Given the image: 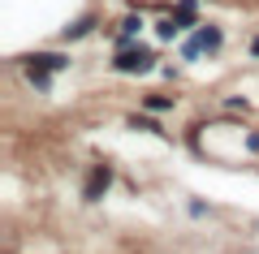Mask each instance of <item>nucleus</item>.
Masks as SVG:
<instances>
[{
    "instance_id": "obj_1",
    "label": "nucleus",
    "mask_w": 259,
    "mask_h": 254,
    "mask_svg": "<svg viewBox=\"0 0 259 254\" xmlns=\"http://www.w3.org/2000/svg\"><path fill=\"white\" fill-rule=\"evenodd\" d=\"M151 61H156L151 47H121V56L112 61V69H117V73H147Z\"/></svg>"
},
{
    "instance_id": "obj_2",
    "label": "nucleus",
    "mask_w": 259,
    "mask_h": 254,
    "mask_svg": "<svg viewBox=\"0 0 259 254\" xmlns=\"http://www.w3.org/2000/svg\"><path fill=\"white\" fill-rule=\"evenodd\" d=\"M108 185H112V168H108V164H95V173L87 177V190H82V198H87V202H95L104 190H108Z\"/></svg>"
},
{
    "instance_id": "obj_3",
    "label": "nucleus",
    "mask_w": 259,
    "mask_h": 254,
    "mask_svg": "<svg viewBox=\"0 0 259 254\" xmlns=\"http://www.w3.org/2000/svg\"><path fill=\"white\" fill-rule=\"evenodd\" d=\"M26 69H69V56L61 52H35V56H22Z\"/></svg>"
},
{
    "instance_id": "obj_4",
    "label": "nucleus",
    "mask_w": 259,
    "mask_h": 254,
    "mask_svg": "<svg viewBox=\"0 0 259 254\" xmlns=\"http://www.w3.org/2000/svg\"><path fill=\"white\" fill-rule=\"evenodd\" d=\"M194 18H199V9H194V0H177V9H173V22L177 26H194Z\"/></svg>"
},
{
    "instance_id": "obj_5",
    "label": "nucleus",
    "mask_w": 259,
    "mask_h": 254,
    "mask_svg": "<svg viewBox=\"0 0 259 254\" xmlns=\"http://www.w3.org/2000/svg\"><path fill=\"white\" fill-rule=\"evenodd\" d=\"M199 43H203V52H216V47H221V26H199Z\"/></svg>"
},
{
    "instance_id": "obj_6",
    "label": "nucleus",
    "mask_w": 259,
    "mask_h": 254,
    "mask_svg": "<svg viewBox=\"0 0 259 254\" xmlns=\"http://www.w3.org/2000/svg\"><path fill=\"white\" fill-rule=\"evenodd\" d=\"M91 26H95V18H82V22H74V26H65V35H61V39H65V43H69V39H82Z\"/></svg>"
},
{
    "instance_id": "obj_7",
    "label": "nucleus",
    "mask_w": 259,
    "mask_h": 254,
    "mask_svg": "<svg viewBox=\"0 0 259 254\" xmlns=\"http://www.w3.org/2000/svg\"><path fill=\"white\" fill-rule=\"evenodd\" d=\"M156 35H160V39H177V35H182V26H177L173 18H164V22L156 26Z\"/></svg>"
},
{
    "instance_id": "obj_8",
    "label": "nucleus",
    "mask_w": 259,
    "mask_h": 254,
    "mask_svg": "<svg viewBox=\"0 0 259 254\" xmlns=\"http://www.w3.org/2000/svg\"><path fill=\"white\" fill-rule=\"evenodd\" d=\"M147 108H151V112H164V108H173V99H168V95H151Z\"/></svg>"
},
{
    "instance_id": "obj_9",
    "label": "nucleus",
    "mask_w": 259,
    "mask_h": 254,
    "mask_svg": "<svg viewBox=\"0 0 259 254\" xmlns=\"http://www.w3.org/2000/svg\"><path fill=\"white\" fill-rule=\"evenodd\" d=\"M199 52H203V43H199V39H190V43L182 47V56H186V61H194V56H199Z\"/></svg>"
},
{
    "instance_id": "obj_10",
    "label": "nucleus",
    "mask_w": 259,
    "mask_h": 254,
    "mask_svg": "<svg viewBox=\"0 0 259 254\" xmlns=\"http://www.w3.org/2000/svg\"><path fill=\"white\" fill-rule=\"evenodd\" d=\"M250 52H255V56H259V39H255V43H250Z\"/></svg>"
}]
</instances>
